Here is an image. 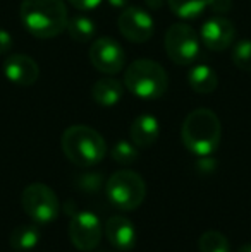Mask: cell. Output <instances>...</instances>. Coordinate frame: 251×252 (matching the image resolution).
<instances>
[{"instance_id":"obj_13","label":"cell","mask_w":251,"mask_h":252,"mask_svg":"<svg viewBox=\"0 0 251 252\" xmlns=\"http://www.w3.org/2000/svg\"><path fill=\"white\" fill-rule=\"evenodd\" d=\"M105 235L107 240L119 251H131L136 246V228L134 225L126 218V216H112L107 220L105 225Z\"/></svg>"},{"instance_id":"obj_23","label":"cell","mask_w":251,"mask_h":252,"mask_svg":"<svg viewBox=\"0 0 251 252\" xmlns=\"http://www.w3.org/2000/svg\"><path fill=\"white\" fill-rule=\"evenodd\" d=\"M231 7L232 0H207V9H210L215 16H225Z\"/></svg>"},{"instance_id":"obj_18","label":"cell","mask_w":251,"mask_h":252,"mask_svg":"<svg viewBox=\"0 0 251 252\" xmlns=\"http://www.w3.org/2000/svg\"><path fill=\"white\" fill-rule=\"evenodd\" d=\"M41 232L36 225H21L10 233V246L17 251H31L38 246Z\"/></svg>"},{"instance_id":"obj_22","label":"cell","mask_w":251,"mask_h":252,"mask_svg":"<svg viewBox=\"0 0 251 252\" xmlns=\"http://www.w3.org/2000/svg\"><path fill=\"white\" fill-rule=\"evenodd\" d=\"M112 158L119 165H131L138 158V146L129 141H119L112 148Z\"/></svg>"},{"instance_id":"obj_17","label":"cell","mask_w":251,"mask_h":252,"mask_svg":"<svg viewBox=\"0 0 251 252\" xmlns=\"http://www.w3.org/2000/svg\"><path fill=\"white\" fill-rule=\"evenodd\" d=\"M66 30L76 43H88V41L93 40L97 26H95L91 17L84 16V14H74L67 21Z\"/></svg>"},{"instance_id":"obj_5","label":"cell","mask_w":251,"mask_h":252,"mask_svg":"<svg viewBox=\"0 0 251 252\" xmlns=\"http://www.w3.org/2000/svg\"><path fill=\"white\" fill-rule=\"evenodd\" d=\"M105 190L112 204L122 211H133L143 204L146 196V184L143 177L133 170H119L107 180Z\"/></svg>"},{"instance_id":"obj_25","label":"cell","mask_w":251,"mask_h":252,"mask_svg":"<svg viewBox=\"0 0 251 252\" xmlns=\"http://www.w3.org/2000/svg\"><path fill=\"white\" fill-rule=\"evenodd\" d=\"M77 10H91L102 3V0H67Z\"/></svg>"},{"instance_id":"obj_19","label":"cell","mask_w":251,"mask_h":252,"mask_svg":"<svg viewBox=\"0 0 251 252\" xmlns=\"http://www.w3.org/2000/svg\"><path fill=\"white\" fill-rule=\"evenodd\" d=\"M171 10L181 19H194L207 9V0H167Z\"/></svg>"},{"instance_id":"obj_3","label":"cell","mask_w":251,"mask_h":252,"mask_svg":"<svg viewBox=\"0 0 251 252\" xmlns=\"http://www.w3.org/2000/svg\"><path fill=\"white\" fill-rule=\"evenodd\" d=\"M61 144L66 158L81 168L97 165L107 155L104 136L88 126L67 127L62 134Z\"/></svg>"},{"instance_id":"obj_12","label":"cell","mask_w":251,"mask_h":252,"mask_svg":"<svg viewBox=\"0 0 251 252\" xmlns=\"http://www.w3.org/2000/svg\"><path fill=\"white\" fill-rule=\"evenodd\" d=\"M3 74L5 77L16 86H33L40 76V67L31 59L30 55L24 53H16L3 60Z\"/></svg>"},{"instance_id":"obj_24","label":"cell","mask_w":251,"mask_h":252,"mask_svg":"<svg viewBox=\"0 0 251 252\" xmlns=\"http://www.w3.org/2000/svg\"><path fill=\"white\" fill-rule=\"evenodd\" d=\"M83 182H81V187H83L84 190H97L100 189L102 186V177L97 175V173H88V175H84Z\"/></svg>"},{"instance_id":"obj_8","label":"cell","mask_w":251,"mask_h":252,"mask_svg":"<svg viewBox=\"0 0 251 252\" xmlns=\"http://www.w3.org/2000/svg\"><path fill=\"white\" fill-rule=\"evenodd\" d=\"M90 62L98 72L107 74V76H115L124 69L126 52L117 40L102 36L91 43Z\"/></svg>"},{"instance_id":"obj_7","label":"cell","mask_w":251,"mask_h":252,"mask_svg":"<svg viewBox=\"0 0 251 252\" xmlns=\"http://www.w3.org/2000/svg\"><path fill=\"white\" fill-rule=\"evenodd\" d=\"M165 52L178 65H189L200 57V38L184 23L172 24L165 33Z\"/></svg>"},{"instance_id":"obj_10","label":"cell","mask_w":251,"mask_h":252,"mask_svg":"<svg viewBox=\"0 0 251 252\" xmlns=\"http://www.w3.org/2000/svg\"><path fill=\"white\" fill-rule=\"evenodd\" d=\"M117 26L121 34L131 43H146L155 31V23L146 10L140 7H124L117 19Z\"/></svg>"},{"instance_id":"obj_15","label":"cell","mask_w":251,"mask_h":252,"mask_svg":"<svg viewBox=\"0 0 251 252\" xmlns=\"http://www.w3.org/2000/svg\"><path fill=\"white\" fill-rule=\"evenodd\" d=\"M122 94H124V84L115 77H104L98 79L91 88V96L95 103L102 106H114L121 101Z\"/></svg>"},{"instance_id":"obj_11","label":"cell","mask_w":251,"mask_h":252,"mask_svg":"<svg viewBox=\"0 0 251 252\" xmlns=\"http://www.w3.org/2000/svg\"><path fill=\"white\" fill-rule=\"evenodd\" d=\"M236 40V26L224 16H214L201 26V41L212 52H224Z\"/></svg>"},{"instance_id":"obj_26","label":"cell","mask_w":251,"mask_h":252,"mask_svg":"<svg viewBox=\"0 0 251 252\" xmlns=\"http://www.w3.org/2000/svg\"><path fill=\"white\" fill-rule=\"evenodd\" d=\"M12 48V36L3 28H0V55H5Z\"/></svg>"},{"instance_id":"obj_2","label":"cell","mask_w":251,"mask_h":252,"mask_svg":"<svg viewBox=\"0 0 251 252\" xmlns=\"http://www.w3.org/2000/svg\"><path fill=\"white\" fill-rule=\"evenodd\" d=\"M181 139L196 156H210L222 139V124L210 108H196L182 122Z\"/></svg>"},{"instance_id":"obj_6","label":"cell","mask_w":251,"mask_h":252,"mask_svg":"<svg viewBox=\"0 0 251 252\" xmlns=\"http://www.w3.org/2000/svg\"><path fill=\"white\" fill-rule=\"evenodd\" d=\"M23 209L35 223L47 225L59 215V197L47 184H30L21 196Z\"/></svg>"},{"instance_id":"obj_21","label":"cell","mask_w":251,"mask_h":252,"mask_svg":"<svg viewBox=\"0 0 251 252\" xmlns=\"http://www.w3.org/2000/svg\"><path fill=\"white\" fill-rule=\"evenodd\" d=\"M232 62L243 72H251V40H241L232 47Z\"/></svg>"},{"instance_id":"obj_9","label":"cell","mask_w":251,"mask_h":252,"mask_svg":"<svg viewBox=\"0 0 251 252\" xmlns=\"http://www.w3.org/2000/svg\"><path fill=\"white\" fill-rule=\"evenodd\" d=\"M69 239L79 251H93L102 239V223L91 211H77L69 220Z\"/></svg>"},{"instance_id":"obj_29","label":"cell","mask_w":251,"mask_h":252,"mask_svg":"<svg viewBox=\"0 0 251 252\" xmlns=\"http://www.w3.org/2000/svg\"><path fill=\"white\" fill-rule=\"evenodd\" d=\"M238 252H251V244H243L238 249Z\"/></svg>"},{"instance_id":"obj_28","label":"cell","mask_w":251,"mask_h":252,"mask_svg":"<svg viewBox=\"0 0 251 252\" xmlns=\"http://www.w3.org/2000/svg\"><path fill=\"white\" fill-rule=\"evenodd\" d=\"M112 7H126L129 0H107Z\"/></svg>"},{"instance_id":"obj_20","label":"cell","mask_w":251,"mask_h":252,"mask_svg":"<svg viewBox=\"0 0 251 252\" xmlns=\"http://www.w3.org/2000/svg\"><path fill=\"white\" fill-rule=\"evenodd\" d=\"M200 252H231V244L224 233L217 230H208L198 240Z\"/></svg>"},{"instance_id":"obj_27","label":"cell","mask_w":251,"mask_h":252,"mask_svg":"<svg viewBox=\"0 0 251 252\" xmlns=\"http://www.w3.org/2000/svg\"><path fill=\"white\" fill-rule=\"evenodd\" d=\"M144 3H146L150 9H160V7L164 5V0H144Z\"/></svg>"},{"instance_id":"obj_14","label":"cell","mask_w":251,"mask_h":252,"mask_svg":"<svg viewBox=\"0 0 251 252\" xmlns=\"http://www.w3.org/2000/svg\"><path fill=\"white\" fill-rule=\"evenodd\" d=\"M131 141L136 144L138 148H150L157 143L158 136H160V126H158L157 117L153 115H140L133 120L129 129Z\"/></svg>"},{"instance_id":"obj_16","label":"cell","mask_w":251,"mask_h":252,"mask_svg":"<svg viewBox=\"0 0 251 252\" xmlns=\"http://www.w3.org/2000/svg\"><path fill=\"white\" fill-rule=\"evenodd\" d=\"M188 83L193 91H196L200 94H208L217 90L218 76L210 65L198 63L188 72Z\"/></svg>"},{"instance_id":"obj_4","label":"cell","mask_w":251,"mask_h":252,"mask_svg":"<svg viewBox=\"0 0 251 252\" xmlns=\"http://www.w3.org/2000/svg\"><path fill=\"white\" fill-rule=\"evenodd\" d=\"M126 90L141 100H158L167 93L169 76L158 62L150 59L134 60L124 74Z\"/></svg>"},{"instance_id":"obj_1","label":"cell","mask_w":251,"mask_h":252,"mask_svg":"<svg viewBox=\"0 0 251 252\" xmlns=\"http://www.w3.org/2000/svg\"><path fill=\"white\" fill-rule=\"evenodd\" d=\"M19 16L24 28L41 40L59 36L69 21L64 0H23Z\"/></svg>"}]
</instances>
